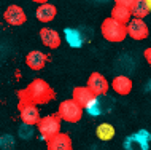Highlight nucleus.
I'll list each match as a JSON object with an SVG mask.
<instances>
[{
    "mask_svg": "<svg viewBox=\"0 0 151 150\" xmlns=\"http://www.w3.org/2000/svg\"><path fill=\"white\" fill-rule=\"evenodd\" d=\"M13 145H14V141L11 136L5 134V136L0 137V147L2 149H13Z\"/></svg>",
    "mask_w": 151,
    "mask_h": 150,
    "instance_id": "obj_22",
    "label": "nucleus"
},
{
    "mask_svg": "<svg viewBox=\"0 0 151 150\" xmlns=\"http://www.w3.org/2000/svg\"><path fill=\"white\" fill-rule=\"evenodd\" d=\"M26 64L27 67L32 69V70H42L46 64V54L38 50H34L30 51L29 54L26 56Z\"/></svg>",
    "mask_w": 151,
    "mask_h": 150,
    "instance_id": "obj_15",
    "label": "nucleus"
},
{
    "mask_svg": "<svg viewBox=\"0 0 151 150\" xmlns=\"http://www.w3.org/2000/svg\"><path fill=\"white\" fill-rule=\"evenodd\" d=\"M19 102H30L35 105L48 104L54 99L56 93L50 86V83H46L43 78H34L27 85V88H24L18 93Z\"/></svg>",
    "mask_w": 151,
    "mask_h": 150,
    "instance_id": "obj_1",
    "label": "nucleus"
},
{
    "mask_svg": "<svg viewBox=\"0 0 151 150\" xmlns=\"http://www.w3.org/2000/svg\"><path fill=\"white\" fill-rule=\"evenodd\" d=\"M56 13H58L56 5L46 2V3H43V5H40L38 8H37L35 16H37V19L42 21V22H51L52 19L56 18Z\"/></svg>",
    "mask_w": 151,
    "mask_h": 150,
    "instance_id": "obj_16",
    "label": "nucleus"
},
{
    "mask_svg": "<svg viewBox=\"0 0 151 150\" xmlns=\"http://www.w3.org/2000/svg\"><path fill=\"white\" fill-rule=\"evenodd\" d=\"M3 19H5V22L10 24V26H22V24L27 21V16H26V11H24L21 7L10 5L5 10V13H3Z\"/></svg>",
    "mask_w": 151,
    "mask_h": 150,
    "instance_id": "obj_10",
    "label": "nucleus"
},
{
    "mask_svg": "<svg viewBox=\"0 0 151 150\" xmlns=\"http://www.w3.org/2000/svg\"><path fill=\"white\" fill-rule=\"evenodd\" d=\"M108 86H110L108 80L105 78L102 74H99V72H92V74L89 75V78H88V88L97 96V98H99V96L107 94Z\"/></svg>",
    "mask_w": 151,
    "mask_h": 150,
    "instance_id": "obj_8",
    "label": "nucleus"
},
{
    "mask_svg": "<svg viewBox=\"0 0 151 150\" xmlns=\"http://www.w3.org/2000/svg\"><path fill=\"white\" fill-rule=\"evenodd\" d=\"M89 115H92V117H97V115H100L102 113V105H100V101H99V98H96L92 101L91 104L88 105L86 109H84Z\"/></svg>",
    "mask_w": 151,
    "mask_h": 150,
    "instance_id": "obj_20",
    "label": "nucleus"
},
{
    "mask_svg": "<svg viewBox=\"0 0 151 150\" xmlns=\"http://www.w3.org/2000/svg\"><path fill=\"white\" fill-rule=\"evenodd\" d=\"M146 3H148V8H150V13H151V0H146Z\"/></svg>",
    "mask_w": 151,
    "mask_h": 150,
    "instance_id": "obj_24",
    "label": "nucleus"
},
{
    "mask_svg": "<svg viewBox=\"0 0 151 150\" xmlns=\"http://www.w3.org/2000/svg\"><path fill=\"white\" fill-rule=\"evenodd\" d=\"M150 13V8L146 0H134V7H132V16L135 19H143Z\"/></svg>",
    "mask_w": 151,
    "mask_h": 150,
    "instance_id": "obj_19",
    "label": "nucleus"
},
{
    "mask_svg": "<svg viewBox=\"0 0 151 150\" xmlns=\"http://www.w3.org/2000/svg\"><path fill=\"white\" fill-rule=\"evenodd\" d=\"M132 7H134V0H116L115 7L111 10V18L115 21L124 24H127L132 21Z\"/></svg>",
    "mask_w": 151,
    "mask_h": 150,
    "instance_id": "obj_5",
    "label": "nucleus"
},
{
    "mask_svg": "<svg viewBox=\"0 0 151 150\" xmlns=\"http://www.w3.org/2000/svg\"><path fill=\"white\" fill-rule=\"evenodd\" d=\"M46 149L48 150H73L72 139L65 133H59L58 136H54L52 139H50L46 142Z\"/></svg>",
    "mask_w": 151,
    "mask_h": 150,
    "instance_id": "obj_13",
    "label": "nucleus"
},
{
    "mask_svg": "<svg viewBox=\"0 0 151 150\" xmlns=\"http://www.w3.org/2000/svg\"><path fill=\"white\" fill-rule=\"evenodd\" d=\"M115 134H116V131L113 128V125H110V123H102L96 128V136L100 141H111L115 137Z\"/></svg>",
    "mask_w": 151,
    "mask_h": 150,
    "instance_id": "obj_18",
    "label": "nucleus"
},
{
    "mask_svg": "<svg viewBox=\"0 0 151 150\" xmlns=\"http://www.w3.org/2000/svg\"><path fill=\"white\" fill-rule=\"evenodd\" d=\"M150 141H151L150 133L146 129H140V131L130 134L129 137H126L124 149L126 150H148Z\"/></svg>",
    "mask_w": 151,
    "mask_h": 150,
    "instance_id": "obj_6",
    "label": "nucleus"
},
{
    "mask_svg": "<svg viewBox=\"0 0 151 150\" xmlns=\"http://www.w3.org/2000/svg\"><path fill=\"white\" fill-rule=\"evenodd\" d=\"M64 32H65V40H67V43L70 46L80 48L83 45V35H81V32L78 29H70V27H67Z\"/></svg>",
    "mask_w": 151,
    "mask_h": 150,
    "instance_id": "obj_17",
    "label": "nucleus"
},
{
    "mask_svg": "<svg viewBox=\"0 0 151 150\" xmlns=\"http://www.w3.org/2000/svg\"><path fill=\"white\" fill-rule=\"evenodd\" d=\"M60 123H62V118L59 117V113H51V115L43 117L40 123L37 125V128H38L40 136L48 142L50 139H52L60 133Z\"/></svg>",
    "mask_w": 151,
    "mask_h": 150,
    "instance_id": "obj_3",
    "label": "nucleus"
},
{
    "mask_svg": "<svg viewBox=\"0 0 151 150\" xmlns=\"http://www.w3.org/2000/svg\"><path fill=\"white\" fill-rule=\"evenodd\" d=\"M143 56H145L146 62H148V66L151 67V46H150V48H146V50H145V53H143Z\"/></svg>",
    "mask_w": 151,
    "mask_h": 150,
    "instance_id": "obj_23",
    "label": "nucleus"
},
{
    "mask_svg": "<svg viewBox=\"0 0 151 150\" xmlns=\"http://www.w3.org/2000/svg\"><path fill=\"white\" fill-rule=\"evenodd\" d=\"M127 35L132 40H145L150 35V29L146 26L143 19H135L132 18V21L127 24Z\"/></svg>",
    "mask_w": 151,
    "mask_h": 150,
    "instance_id": "obj_9",
    "label": "nucleus"
},
{
    "mask_svg": "<svg viewBox=\"0 0 151 150\" xmlns=\"http://www.w3.org/2000/svg\"><path fill=\"white\" fill-rule=\"evenodd\" d=\"M32 134H34V126H29V125H24L19 128V136L22 137V139H29V137H32Z\"/></svg>",
    "mask_w": 151,
    "mask_h": 150,
    "instance_id": "obj_21",
    "label": "nucleus"
},
{
    "mask_svg": "<svg viewBox=\"0 0 151 150\" xmlns=\"http://www.w3.org/2000/svg\"><path fill=\"white\" fill-rule=\"evenodd\" d=\"M100 32H102V35H104L105 40L113 42V43H119L126 37H129V35H127V26H124V24L115 21L111 16L102 21Z\"/></svg>",
    "mask_w": 151,
    "mask_h": 150,
    "instance_id": "obj_2",
    "label": "nucleus"
},
{
    "mask_svg": "<svg viewBox=\"0 0 151 150\" xmlns=\"http://www.w3.org/2000/svg\"><path fill=\"white\" fill-rule=\"evenodd\" d=\"M59 117L64 121H68V123H76V121L81 120L83 117V109L80 107L78 104L73 99H65L59 104Z\"/></svg>",
    "mask_w": 151,
    "mask_h": 150,
    "instance_id": "obj_4",
    "label": "nucleus"
},
{
    "mask_svg": "<svg viewBox=\"0 0 151 150\" xmlns=\"http://www.w3.org/2000/svg\"><path fill=\"white\" fill-rule=\"evenodd\" d=\"M40 38H42V43L46 48H59L60 46V35L58 30L51 29V27H43L40 29Z\"/></svg>",
    "mask_w": 151,
    "mask_h": 150,
    "instance_id": "obj_12",
    "label": "nucleus"
},
{
    "mask_svg": "<svg viewBox=\"0 0 151 150\" xmlns=\"http://www.w3.org/2000/svg\"><path fill=\"white\" fill-rule=\"evenodd\" d=\"M96 98L97 96L94 94L88 86H76V88H73V91H72V99L75 101L81 109H86Z\"/></svg>",
    "mask_w": 151,
    "mask_h": 150,
    "instance_id": "obj_11",
    "label": "nucleus"
},
{
    "mask_svg": "<svg viewBox=\"0 0 151 150\" xmlns=\"http://www.w3.org/2000/svg\"><path fill=\"white\" fill-rule=\"evenodd\" d=\"M19 113H21V120L24 125H29V126H34V125H38L42 117H40V110L37 109L35 104L30 102H19L18 104Z\"/></svg>",
    "mask_w": 151,
    "mask_h": 150,
    "instance_id": "obj_7",
    "label": "nucleus"
},
{
    "mask_svg": "<svg viewBox=\"0 0 151 150\" xmlns=\"http://www.w3.org/2000/svg\"><path fill=\"white\" fill-rule=\"evenodd\" d=\"M132 86H134V83L127 75H118L111 82L113 91H115L116 94H119V96H127L129 93L132 91Z\"/></svg>",
    "mask_w": 151,
    "mask_h": 150,
    "instance_id": "obj_14",
    "label": "nucleus"
}]
</instances>
